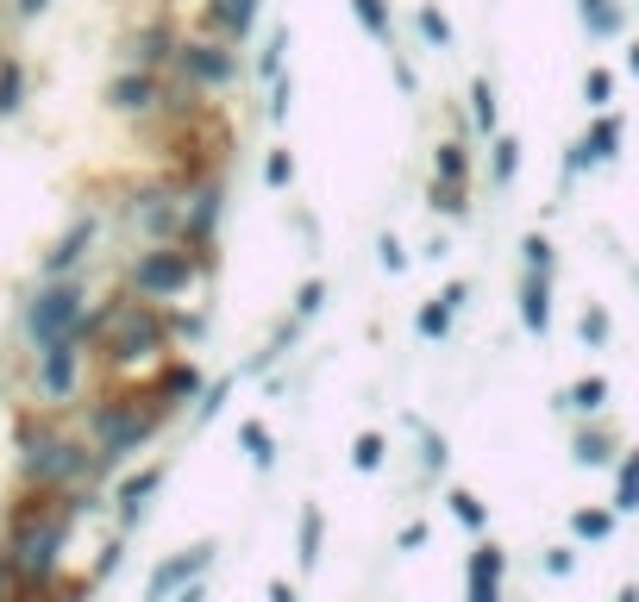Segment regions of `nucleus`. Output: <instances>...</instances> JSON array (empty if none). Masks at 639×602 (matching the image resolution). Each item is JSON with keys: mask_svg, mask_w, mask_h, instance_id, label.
Wrapping results in <instances>:
<instances>
[{"mask_svg": "<svg viewBox=\"0 0 639 602\" xmlns=\"http://www.w3.org/2000/svg\"><path fill=\"white\" fill-rule=\"evenodd\" d=\"M76 339H101L113 364H132V358H145V352L163 345V320L145 308V301H113V308H101L94 320L82 314Z\"/></svg>", "mask_w": 639, "mask_h": 602, "instance_id": "1", "label": "nucleus"}, {"mask_svg": "<svg viewBox=\"0 0 639 602\" xmlns=\"http://www.w3.org/2000/svg\"><path fill=\"white\" fill-rule=\"evenodd\" d=\"M69 508L76 502H32L26 515L13 521V552L7 559H13L19 577L38 584V577L57 571V552H63V534H69Z\"/></svg>", "mask_w": 639, "mask_h": 602, "instance_id": "2", "label": "nucleus"}, {"mask_svg": "<svg viewBox=\"0 0 639 602\" xmlns=\"http://www.w3.org/2000/svg\"><path fill=\"white\" fill-rule=\"evenodd\" d=\"M157 421H163V402H157V408L107 402V408H94V439H101V452H107V458H126V452H138V446L151 439Z\"/></svg>", "mask_w": 639, "mask_h": 602, "instance_id": "3", "label": "nucleus"}, {"mask_svg": "<svg viewBox=\"0 0 639 602\" xmlns=\"http://www.w3.org/2000/svg\"><path fill=\"white\" fill-rule=\"evenodd\" d=\"M82 471H88V452L76 446V439H63V433H32L26 439V477L38 483V490H57V483L82 477Z\"/></svg>", "mask_w": 639, "mask_h": 602, "instance_id": "4", "label": "nucleus"}, {"mask_svg": "<svg viewBox=\"0 0 639 602\" xmlns=\"http://www.w3.org/2000/svg\"><path fill=\"white\" fill-rule=\"evenodd\" d=\"M188 283H195V258H188V251H138V264H132L138 295L163 301V295H182Z\"/></svg>", "mask_w": 639, "mask_h": 602, "instance_id": "5", "label": "nucleus"}, {"mask_svg": "<svg viewBox=\"0 0 639 602\" xmlns=\"http://www.w3.org/2000/svg\"><path fill=\"white\" fill-rule=\"evenodd\" d=\"M82 327V289L76 283H57V289H44L32 301V339L38 345H51V339H69Z\"/></svg>", "mask_w": 639, "mask_h": 602, "instance_id": "6", "label": "nucleus"}, {"mask_svg": "<svg viewBox=\"0 0 639 602\" xmlns=\"http://www.w3.org/2000/svg\"><path fill=\"white\" fill-rule=\"evenodd\" d=\"M176 63H182V76L201 82V88H220L232 76V57L220 51V44H176Z\"/></svg>", "mask_w": 639, "mask_h": 602, "instance_id": "7", "label": "nucleus"}, {"mask_svg": "<svg viewBox=\"0 0 639 602\" xmlns=\"http://www.w3.org/2000/svg\"><path fill=\"white\" fill-rule=\"evenodd\" d=\"M76 358H82V352H76V333L44 345V370H38L44 396H69V389H76Z\"/></svg>", "mask_w": 639, "mask_h": 602, "instance_id": "8", "label": "nucleus"}, {"mask_svg": "<svg viewBox=\"0 0 639 602\" xmlns=\"http://www.w3.org/2000/svg\"><path fill=\"white\" fill-rule=\"evenodd\" d=\"M107 101L120 107V113H145V107H157V82H151V69H138V76H120L107 88Z\"/></svg>", "mask_w": 639, "mask_h": 602, "instance_id": "9", "label": "nucleus"}, {"mask_svg": "<svg viewBox=\"0 0 639 602\" xmlns=\"http://www.w3.org/2000/svg\"><path fill=\"white\" fill-rule=\"evenodd\" d=\"M495 584H502V552L477 546V559H470V602H502Z\"/></svg>", "mask_w": 639, "mask_h": 602, "instance_id": "10", "label": "nucleus"}, {"mask_svg": "<svg viewBox=\"0 0 639 602\" xmlns=\"http://www.w3.org/2000/svg\"><path fill=\"white\" fill-rule=\"evenodd\" d=\"M213 220H220V189H195V201H182V233L188 239H207Z\"/></svg>", "mask_w": 639, "mask_h": 602, "instance_id": "11", "label": "nucleus"}, {"mask_svg": "<svg viewBox=\"0 0 639 602\" xmlns=\"http://www.w3.org/2000/svg\"><path fill=\"white\" fill-rule=\"evenodd\" d=\"M520 320H527L533 333L552 327V301H546V276L539 270H527V283H520Z\"/></svg>", "mask_w": 639, "mask_h": 602, "instance_id": "12", "label": "nucleus"}, {"mask_svg": "<svg viewBox=\"0 0 639 602\" xmlns=\"http://www.w3.org/2000/svg\"><path fill=\"white\" fill-rule=\"evenodd\" d=\"M207 559H213V546H188L182 559H170V565H163V571L151 577V596H170V590L182 584V577H195V571H201Z\"/></svg>", "mask_w": 639, "mask_h": 602, "instance_id": "13", "label": "nucleus"}, {"mask_svg": "<svg viewBox=\"0 0 639 602\" xmlns=\"http://www.w3.org/2000/svg\"><path fill=\"white\" fill-rule=\"evenodd\" d=\"M614 145H621V120H614V113H602V120L583 132V145H577V151L589 157V164H608V157H614Z\"/></svg>", "mask_w": 639, "mask_h": 602, "instance_id": "14", "label": "nucleus"}, {"mask_svg": "<svg viewBox=\"0 0 639 602\" xmlns=\"http://www.w3.org/2000/svg\"><path fill=\"white\" fill-rule=\"evenodd\" d=\"M188 396H201V370L195 364H170V370H163V383H157V402L170 408V402H188Z\"/></svg>", "mask_w": 639, "mask_h": 602, "instance_id": "15", "label": "nucleus"}, {"mask_svg": "<svg viewBox=\"0 0 639 602\" xmlns=\"http://www.w3.org/2000/svg\"><path fill=\"white\" fill-rule=\"evenodd\" d=\"M94 239V220H76V226H69V233L57 239V251H51V258H44V270H51V276H63L69 264H76L82 258V245Z\"/></svg>", "mask_w": 639, "mask_h": 602, "instance_id": "16", "label": "nucleus"}, {"mask_svg": "<svg viewBox=\"0 0 639 602\" xmlns=\"http://www.w3.org/2000/svg\"><path fill=\"white\" fill-rule=\"evenodd\" d=\"M257 19V0H213V26H220L226 38H245Z\"/></svg>", "mask_w": 639, "mask_h": 602, "instance_id": "17", "label": "nucleus"}, {"mask_svg": "<svg viewBox=\"0 0 639 602\" xmlns=\"http://www.w3.org/2000/svg\"><path fill=\"white\" fill-rule=\"evenodd\" d=\"M176 214H182L176 195H163V189H157V195H145V201L132 207V220H145V233H170V220H176Z\"/></svg>", "mask_w": 639, "mask_h": 602, "instance_id": "18", "label": "nucleus"}, {"mask_svg": "<svg viewBox=\"0 0 639 602\" xmlns=\"http://www.w3.org/2000/svg\"><path fill=\"white\" fill-rule=\"evenodd\" d=\"M583 26L596 38H614L621 32V7H614V0H583Z\"/></svg>", "mask_w": 639, "mask_h": 602, "instance_id": "19", "label": "nucleus"}, {"mask_svg": "<svg viewBox=\"0 0 639 602\" xmlns=\"http://www.w3.org/2000/svg\"><path fill=\"white\" fill-rule=\"evenodd\" d=\"M163 483V471H138V477H126V490H120V508H126V521H138V508H145V496Z\"/></svg>", "mask_w": 639, "mask_h": 602, "instance_id": "20", "label": "nucleus"}, {"mask_svg": "<svg viewBox=\"0 0 639 602\" xmlns=\"http://www.w3.org/2000/svg\"><path fill=\"white\" fill-rule=\"evenodd\" d=\"M351 13H358V26H364L370 38L389 44V0H351Z\"/></svg>", "mask_w": 639, "mask_h": 602, "instance_id": "21", "label": "nucleus"}, {"mask_svg": "<svg viewBox=\"0 0 639 602\" xmlns=\"http://www.w3.org/2000/svg\"><path fill=\"white\" fill-rule=\"evenodd\" d=\"M614 508H621V515H633V508H639V452L621 465V483H614Z\"/></svg>", "mask_w": 639, "mask_h": 602, "instance_id": "22", "label": "nucleus"}, {"mask_svg": "<svg viewBox=\"0 0 639 602\" xmlns=\"http://www.w3.org/2000/svg\"><path fill=\"white\" fill-rule=\"evenodd\" d=\"M132 57L138 63H163V57H170V32H163V26H151V32H138V44H132Z\"/></svg>", "mask_w": 639, "mask_h": 602, "instance_id": "23", "label": "nucleus"}, {"mask_svg": "<svg viewBox=\"0 0 639 602\" xmlns=\"http://www.w3.org/2000/svg\"><path fill=\"white\" fill-rule=\"evenodd\" d=\"M445 327H452V301L439 295V301H426V308H420V333H426V339H439Z\"/></svg>", "mask_w": 639, "mask_h": 602, "instance_id": "24", "label": "nucleus"}, {"mask_svg": "<svg viewBox=\"0 0 639 602\" xmlns=\"http://www.w3.org/2000/svg\"><path fill=\"white\" fill-rule=\"evenodd\" d=\"M602 402H608V383H602V377H583V383L571 389V408H583V414H596Z\"/></svg>", "mask_w": 639, "mask_h": 602, "instance_id": "25", "label": "nucleus"}, {"mask_svg": "<svg viewBox=\"0 0 639 602\" xmlns=\"http://www.w3.org/2000/svg\"><path fill=\"white\" fill-rule=\"evenodd\" d=\"M239 439H245V452L257 458V465H270V458H276V452H270V433H264V421H245V427H239Z\"/></svg>", "mask_w": 639, "mask_h": 602, "instance_id": "26", "label": "nucleus"}, {"mask_svg": "<svg viewBox=\"0 0 639 602\" xmlns=\"http://www.w3.org/2000/svg\"><path fill=\"white\" fill-rule=\"evenodd\" d=\"M320 559V508H307L301 515V565H314Z\"/></svg>", "mask_w": 639, "mask_h": 602, "instance_id": "27", "label": "nucleus"}, {"mask_svg": "<svg viewBox=\"0 0 639 602\" xmlns=\"http://www.w3.org/2000/svg\"><path fill=\"white\" fill-rule=\"evenodd\" d=\"M19 95H26V76H19V63H7V69H0V113H13Z\"/></svg>", "mask_w": 639, "mask_h": 602, "instance_id": "28", "label": "nucleus"}, {"mask_svg": "<svg viewBox=\"0 0 639 602\" xmlns=\"http://www.w3.org/2000/svg\"><path fill=\"white\" fill-rule=\"evenodd\" d=\"M420 32H426V44H439V51L452 44V26H445V13H439V7H420Z\"/></svg>", "mask_w": 639, "mask_h": 602, "instance_id": "29", "label": "nucleus"}, {"mask_svg": "<svg viewBox=\"0 0 639 602\" xmlns=\"http://www.w3.org/2000/svg\"><path fill=\"white\" fill-rule=\"evenodd\" d=\"M470 113H477V126H483V132L495 126V88H489V82L470 88Z\"/></svg>", "mask_w": 639, "mask_h": 602, "instance_id": "30", "label": "nucleus"}, {"mask_svg": "<svg viewBox=\"0 0 639 602\" xmlns=\"http://www.w3.org/2000/svg\"><path fill=\"white\" fill-rule=\"evenodd\" d=\"M583 95H589V107H608L614 76H608V69H589V76H583Z\"/></svg>", "mask_w": 639, "mask_h": 602, "instance_id": "31", "label": "nucleus"}, {"mask_svg": "<svg viewBox=\"0 0 639 602\" xmlns=\"http://www.w3.org/2000/svg\"><path fill=\"white\" fill-rule=\"evenodd\" d=\"M608 527H614V515H608V508H583V515H577V534H583V540H602Z\"/></svg>", "mask_w": 639, "mask_h": 602, "instance_id": "32", "label": "nucleus"}, {"mask_svg": "<svg viewBox=\"0 0 639 602\" xmlns=\"http://www.w3.org/2000/svg\"><path fill=\"white\" fill-rule=\"evenodd\" d=\"M452 515H458L464 527H483V502L470 496V490H452Z\"/></svg>", "mask_w": 639, "mask_h": 602, "instance_id": "33", "label": "nucleus"}, {"mask_svg": "<svg viewBox=\"0 0 639 602\" xmlns=\"http://www.w3.org/2000/svg\"><path fill=\"white\" fill-rule=\"evenodd\" d=\"M351 458H358V471H376V465H383V433H364Z\"/></svg>", "mask_w": 639, "mask_h": 602, "instance_id": "34", "label": "nucleus"}, {"mask_svg": "<svg viewBox=\"0 0 639 602\" xmlns=\"http://www.w3.org/2000/svg\"><path fill=\"white\" fill-rule=\"evenodd\" d=\"M514 164H520V145H514V138H502V145H495V182H508Z\"/></svg>", "mask_w": 639, "mask_h": 602, "instance_id": "35", "label": "nucleus"}, {"mask_svg": "<svg viewBox=\"0 0 639 602\" xmlns=\"http://www.w3.org/2000/svg\"><path fill=\"white\" fill-rule=\"evenodd\" d=\"M583 339H589V345L608 339V308H583Z\"/></svg>", "mask_w": 639, "mask_h": 602, "instance_id": "36", "label": "nucleus"}, {"mask_svg": "<svg viewBox=\"0 0 639 602\" xmlns=\"http://www.w3.org/2000/svg\"><path fill=\"white\" fill-rule=\"evenodd\" d=\"M264 176H270V189H282V182L295 176V157H289V151H270V170H264Z\"/></svg>", "mask_w": 639, "mask_h": 602, "instance_id": "37", "label": "nucleus"}, {"mask_svg": "<svg viewBox=\"0 0 639 602\" xmlns=\"http://www.w3.org/2000/svg\"><path fill=\"white\" fill-rule=\"evenodd\" d=\"M527 270H539V276H546V270H552V245H546V239H539V233L527 239Z\"/></svg>", "mask_w": 639, "mask_h": 602, "instance_id": "38", "label": "nucleus"}, {"mask_svg": "<svg viewBox=\"0 0 639 602\" xmlns=\"http://www.w3.org/2000/svg\"><path fill=\"white\" fill-rule=\"evenodd\" d=\"M320 301H326V283H301V295H295V314L307 320V314L320 308Z\"/></svg>", "mask_w": 639, "mask_h": 602, "instance_id": "39", "label": "nucleus"}, {"mask_svg": "<svg viewBox=\"0 0 639 602\" xmlns=\"http://www.w3.org/2000/svg\"><path fill=\"white\" fill-rule=\"evenodd\" d=\"M383 264H389V270H401V264H408V251H401L395 239H383Z\"/></svg>", "mask_w": 639, "mask_h": 602, "instance_id": "40", "label": "nucleus"}, {"mask_svg": "<svg viewBox=\"0 0 639 602\" xmlns=\"http://www.w3.org/2000/svg\"><path fill=\"white\" fill-rule=\"evenodd\" d=\"M270 602H295V590H289V584H282V577H276V584H270Z\"/></svg>", "mask_w": 639, "mask_h": 602, "instance_id": "41", "label": "nucleus"}, {"mask_svg": "<svg viewBox=\"0 0 639 602\" xmlns=\"http://www.w3.org/2000/svg\"><path fill=\"white\" fill-rule=\"evenodd\" d=\"M44 7H51V0H19V13H44Z\"/></svg>", "mask_w": 639, "mask_h": 602, "instance_id": "42", "label": "nucleus"}, {"mask_svg": "<svg viewBox=\"0 0 639 602\" xmlns=\"http://www.w3.org/2000/svg\"><path fill=\"white\" fill-rule=\"evenodd\" d=\"M627 69H633V76H639V44H633V51H627Z\"/></svg>", "mask_w": 639, "mask_h": 602, "instance_id": "43", "label": "nucleus"}]
</instances>
